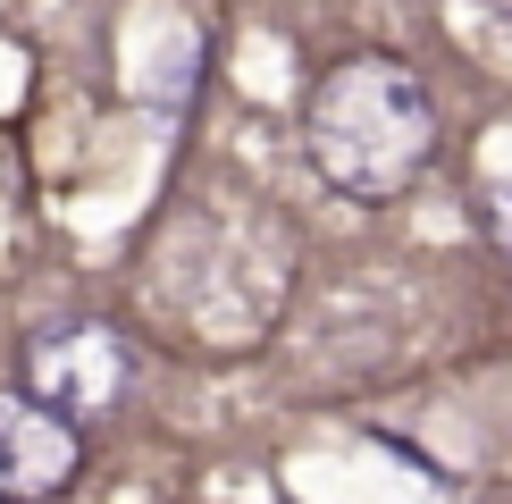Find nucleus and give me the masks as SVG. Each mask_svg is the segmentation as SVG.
I'll return each instance as SVG.
<instances>
[{"mask_svg":"<svg viewBox=\"0 0 512 504\" xmlns=\"http://www.w3.org/2000/svg\"><path fill=\"white\" fill-rule=\"evenodd\" d=\"M496 244L512 252V194H496Z\"/></svg>","mask_w":512,"mask_h":504,"instance_id":"4","label":"nucleus"},{"mask_svg":"<svg viewBox=\"0 0 512 504\" xmlns=\"http://www.w3.org/2000/svg\"><path fill=\"white\" fill-rule=\"evenodd\" d=\"M504 17H512V0H504Z\"/></svg>","mask_w":512,"mask_h":504,"instance_id":"5","label":"nucleus"},{"mask_svg":"<svg viewBox=\"0 0 512 504\" xmlns=\"http://www.w3.org/2000/svg\"><path fill=\"white\" fill-rule=\"evenodd\" d=\"M126 378H135V362H126V345L110 328H51L26 345V404L59 412L76 429V420H101L126 395Z\"/></svg>","mask_w":512,"mask_h":504,"instance_id":"2","label":"nucleus"},{"mask_svg":"<svg viewBox=\"0 0 512 504\" xmlns=\"http://www.w3.org/2000/svg\"><path fill=\"white\" fill-rule=\"evenodd\" d=\"M76 471H84V437L68 420L26 395H0V504H51L76 488Z\"/></svg>","mask_w":512,"mask_h":504,"instance_id":"3","label":"nucleus"},{"mask_svg":"<svg viewBox=\"0 0 512 504\" xmlns=\"http://www.w3.org/2000/svg\"><path fill=\"white\" fill-rule=\"evenodd\" d=\"M303 143L311 168L353 202H387L429 168L437 152V101L403 59L361 51L345 68H328L311 84V110H303Z\"/></svg>","mask_w":512,"mask_h":504,"instance_id":"1","label":"nucleus"}]
</instances>
